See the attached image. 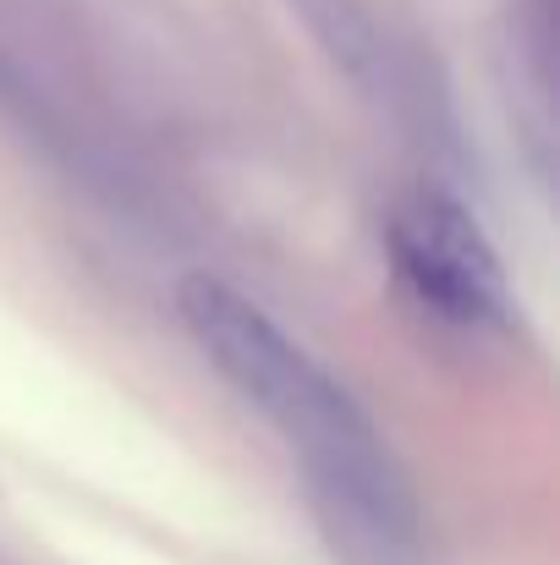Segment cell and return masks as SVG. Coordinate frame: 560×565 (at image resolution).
I'll list each match as a JSON object with an SVG mask.
<instances>
[{
  "instance_id": "3",
  "label": "cell",
  "mask_w": 560,
  "mask_h": 565,
  "mask_svg": "<svg viewBox=\"0 0 560 565\" xmlns=\"http://www.w3.org/2000/svg\"><path fill=\"white\" fill-rule=\"evenodd\" d=\"M390 253H395L401 280L445 319L506 324L511 302H506L500 258H495L489 236L478 231V220L456 198L418 192L390 225Z\"/></svg>"
},
{
  "instance_id": "2",
  "label": "cell",
  "mask_w": 560,
  "mask_h": 565,
  "mask_svg": "<svg viewBox=\"0 0 560 565\" xmlns=\"http://www.w3.org/2000/svg\"><path fill=\"white\" fill-rule=\"evenodd\" d=\"M314 516L341 565H423L418 500L379 445L373 423L303 450Z\"/></svg>"
},
{
  "instance_id": "1",
  "label": "cell",
  "mask_w": 560,
  "mask_h": 565,
  "mask_svg": "<svg viewBox=\"0 0 560 565\" xmlns=\"http://www.w3.org/2000/svg\"><path fill=\"white\" fill-rule=\"evenodd\" d=\"M177 302H182V319L198 335V347L214 358V369L253 406H264L275 417V428L297 439V450L369 423L363 406L336 379L325 374L270 313H258L247 297H236L225 280L187 275Z\"/></svg>"
}]
</instances>
